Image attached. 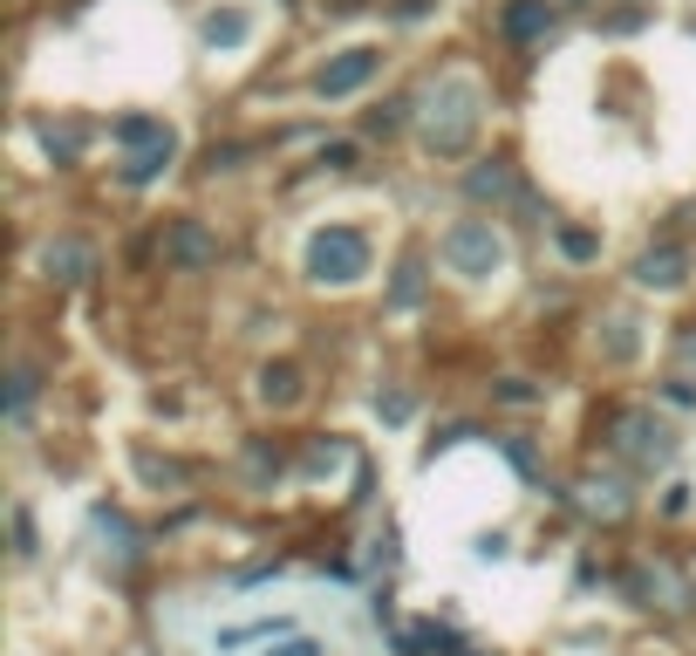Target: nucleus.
Wrapping results in <instances>:
<instances>
[{"instance_id": "obj_1", "label": "nucleus", "mask_w": 696, "mask_h": 656, "mask_svg": "<svg viewBox=\"0 0 696 656\" xmlns=\"http://www.w3.org/2000/svg\"><path fill=\"white\" fill-rule=\"evenodd\" d=\"M478 117H485V96L472 75H444V83H430L424 96V150L430 158H464L478 137Z\"/></svg>"}, {"instance_id": "obj_2", "label": "nucleus", "mask_w": 696, "mask_h": 656, "mask_svg": "<svg viewBox=\"0 0 696 656\" xmlns=\"http://www.w3.org/2000/svg\"><path fill=\"white\" fill-rule=\"evenodd\" d=\"M307 274H315L321 288H349L369 274V233H355V226H321L315 240H307Z\"/></svg>"}, {"instance_id": "obj_3", "label": "nucleus", "mask_w": 696, "mask_h": 656, "mask_svg": "<svg viewBox=\"0 0 696 656\" xmlns=\"http://www.w3.org/2000/svg\"><path fill=\"white\" fill-rule=\"evenodd\" d=\"M444 267L464 274V281H485V274L505 267V240L492 233V219H457L444 233Z\"/></svg>"}, {"instance_id": "obj_4", "label": "nucleus", "mask_w": 696, "mask_h": 656, "mask_svg": "<svg viewBox=\"0 0 696 656\" xmlns=\"http://www.w3.org/2000/svg\"><path fill=\"white\" fill-rule=\"evenodd\" d=\"M622 451L635 465H669V459H676V432H669L662 417L635 411V417H622Z\"/></svg>"}, {"instance_id": "obj_5", "label": "nucleus", "mask_w": 696, "mask_h": 656, "mask_svg": "<svg viewBox=\"0 0 696 656\" xmlns=\"http://www.w3.org/2000/svg\"><path fill=\"white\" fill-rule=\"evenodd\" d=\"M376 69H382V56H376V48H342V56H334V62L315 75V89L328 96V104H342V96H355V89H363Z\"/></svg>"}, {"instance_id": "obj_6", "label": "nucleus", "mask_w": 696, "mask_h": 656, "mask_svg": "<svg viewBox=\"0 0 696 656\" xmlns=\"http://www.w3.org/2000/svg\"><path fill=\"white\" fill-rule=\"evenodd\" d=\"M164 254H171L178 267H212V260H219V240L205 233L198 219H178L171 233H164Z\"/></svg>"}, {"instance_id": "obj_7", "label": "nucleus", "mask_w": 696, "mask_h": 656, "mask_svg": "<svg viewBox=\"0 0 696 656\" xmlns=\"http://www.w3.org/2000/svg\"><path fill=\"white\" fill-rule=\"evenodd\" d=\"M635 281H642V288H656V294H669V288H683V281H689V260L676 254V246H649V254L635 260Z\"/></svg>"}, {"instance_id": "obj_8", "label": "nucleus", "mask_w": 696, "mask_h": 656, "mask_svg": "<svg viewBox=\"0 0 696 656\" xmlns=\"http://www.w3.org/2000/svg\"><path fill=\"white\" fill-rule=\"evenodd\" d=\"M547 28H553L547 0H505V35L512 41H533V35H547Z\"/></svg>"}, {"instance_id": "obj_9", "label": "nucleus", "mask_w": 696, "mask_h": 656, "mask_svg": "<svg viewBox=\"0 0 696 656\" xmlns=\"http://www.w3.org/2000/svg\"><path fill=\"white\" fill-rule=\"evenodd\" d=\"M117 144H131V150H158V144H178V137L164 131L158 117H123V123H117Z\"/></svg>"}, {"instance_id": "obj_10", "label": "nucleus", "mask_w": 696, "mask_h": 656, "mask_svg": "<svg viewBox=\"0 0 696 656\" xmlns=\"http://www.w3.org/2000/svg\"><path fill=\"white\" fill-rule=\"evenodd\" d=\"M48 274H56V281H83V274H89V246H75V240L48 246Z\"/></svg>"}, {"instance_id": "obj_11", "label": "nucleus", "mask_w": 696, "mask_h": 656, "mask_svg": "<svg viewBox=\"0 0 696 656\" xmlns=\"http://www.w3.org/2000/svg\"><path fill=\"white\" fill-rule=\"evenodd\" d=\"M464 192H472V198H505V192H512V165H499V158L478 165L472 179H464Z\"/></svg>"}, {"instance_id": "obj_12", "label": "nucleus", "mask_w": 696, "mask_h": 656, "mask_svg": "<svg viewBox=\"0 0 696 656\" xmlns=\"http://www.w3.org/2000/svg\"><path fill=\"white\" fill-rule=\"evenodd\" d=\"M260 397H267V403H294V397H301V376H294V363H273V369L260 376Z\"/></svg>"}, {"instance_id": "obj_13", "label": "nucleus", "mask_w": 696, "mask_h": 656, "mask_svg": "<svg viewBox=\"0 0 696 656\" xmlns=\"http://www.w3.org/2000/svg\"><path fill=\"white\" fill-rule=\"evenodd\" d=\"M171 150H178V144H158V150H137V158L123 165V179H131V185H150V179H158V171L171 165Z\"/></svg>"}, {"instance_id": "obj_14", "label": "nucleus", "mask_w": 696, "mask_h": 656, "mask_svg": "<svg viewBox=\"0 0 696 656\" xmlns=\"http://www.w3.org/2000/svg\"><path fill=\"white\" fill-rule=\"evenodd\" d=\"M205 41H212V48H240L246 41V14H212V21H205Z\"/></svg>"}, {"instance_id": "obj_15", "label": "nucleus", "mask_w": 696, "mask_h": 656, "mask_svg": "<svg viewBox=\"0 0 696 656\" xmlns=\"http://www.w3.org/2000/svg\"><path fill=\"white\" fill-rule=\"evenodd\" d=\"M35 403V369H14V390H8V417H28Z\"/></svg>"}, {"instance_id": "obj_16", "label": "nucleus", "mask_w": 696, "mask_h": 656, "mask_svg": "<svg viewBox=\"0 0 696 656\" xmlns=\"http://www.w3.org/2000/svg\"><path fill=\"white\" fill-rule=\"evenodd\" d=\"M587 493H595V499H587V507H595V513H608V520L628 507V499H622V486H587Z\"/></svg>"}, {"instance_id": "obj_17", "label": "nucleus", "mask_w": 696, "mask_h": 656, "mask_svg": "<svg viewBox=\"0 0 696 656\" xmlns=\"http://www.w3.org/2000/svg\"><path fill=\"white\" fill-rule=\"evenodd\" d=\"M676 356H683V369H676V376H689V369H696V321L676 336Z\"/></svg>"}, {"instance_id": "obj_18", "label": "nucleus", "mask_w": 696, "mask_h": 656, "mask_svg": "<svg viewBox=\"0 0 696 656\" xmlns=\"http://www.w3.org/2000/svg\"><path fill=\"white\" fill-rule=\"evenodd\" d=\"M403 110H410V104H382V110H376V131H382V137H390V131H396V123H403Z\"/></svg>"}, {"instance_id": "obj_19", "label": "nucleus", "mask_w": 696, "mask_h": 656, "mask_svg": "<svg viewBox=\"0 0 696 656\" xmlns=\"http://www.w3.org/2000/svg\"><path fill=\"white\" fill-rule=\"evenodd\" d=\"M560 246H566L574 260H587V254H595V240H587V233H560Z\"/></svg>"}, {"instance_id": "obj_20", "label": "nucleus", "mask_w": 696, "mask_h": 656, "mask_svg": "<svg viewBox=\"0 0 696 656\" xmlns=\"http://www.w3.org/2000/svg\"><path fill=\"white\" fill-rule=\"evenodd\" d=\"M396 301H417V260H403V281H396Z\"/></svg>"}, {"instance_id": "obj_21", "label": "nucleus", "mask_w": 696, "mask_h": 656, "mask_svg": "<svg viewBox=\"0 0 696 656\" xmlns=\"http://www.w3.org/2000/svg\"><path fill=\"white\" fill-rule=\"evenodd\" d=\"M267 656H315V643H288V649H267Z\"/></svg>"}]
</instances>
